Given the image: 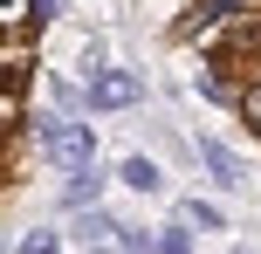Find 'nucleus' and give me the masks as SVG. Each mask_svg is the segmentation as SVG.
<instances>
[{
    "instance_id": "1",
    "label": "nucleus",
    "mask_w": 261,
    "mask_h": 254,
    "mask_svg": "<svg viewBox=\"0 0 261 254\" xmlns=\"http://www.w3.org/2000/svg\"><path fill=\"white\" fill-rule=\"evenodd\" d=\"M41 137H48V151H55L62 172H83V165L96 158V131H90V124H55V117H41Z\"/></svg>"
},
{
    "instance_id": "2",
    "label": "nucleus",
    "mask_w": 261,
    "mask_h": 254,
    "mask_svg": "<svg viewBox=\"0 0 261 254\" xmlns=\"http://www.w3.org/2000/svg\"><path fill=\"white\" fill-rule=\"evenodd\" d=\"M138 96H144L138 76H124V69H110V62L90 69V110H124V103H138Z\"/></svg>"
},
{
    "instance_id": "3",
    "label": "nucleus",
    "mask_w": 261,
    "mask_h": 254,
    "mask_svg": "<svg viewBox=\"0 0 261 254\" xmlns=\"http://www.w3.org/2000/svg\"><path fill=\"white\" fill-rule=\"evenodd\" d=\"M199 165H206V179H213L220 192H241V186H248V172H241V158H234V151L220 145V137H199Z\"/></svg>"
},
{
    "instance_id": "4",
    "label": "nucleus",
    "mask_w": 261,
    "mask_h": 254,
    "mask_svg": "<svg viewBox=\"0 0 261 254\" xmlns=\"http://www.w3.org/2000/svg\"><path fill=\"white\" fill-rule=\"evenodd\" d=\"M117 179H124L130 192H165V172H158V165L144 158V151H138V158H124V165H117Z\"/></svg>"
},
{
    "instance_id": "5",
    "label": "nucleus",
    "mask_w": 261,
    "mask_h": 254,
    "mask_svg": "<svg viewBox=\"0 0 261 254\" xmlns=\"http://www.w3.org/2000/svg\"><path fill=\"white\" fill-rule=\"evenodd\" d=\"M96 192H103V172H62V206H96Z\"/></svg>"
},
{
    "instance_id": "6",
    "label": "nucleus",
    "mask_w": 261,
    "mask_h": 254,
    "mask_svg": "<svg viewBox=\"0 0 261 254\" xmlns=\"http://www.w3.org/2000/svg\"><path fill=\"white\" fill-rule=\"evenodd\" d=\"M179 220H186V227H199V234H220V227H227V213H220L213 200H179Z\"/></svg>"
},
{
    "instance_id": "7",
    "label": "nucleus",
    "mask_w": 261,
    "mask_h": 254,
    "mask_svg": "<svg viewBox=\"0 0 261 254\" xmlns=\"http://www.w3.org/2000/svg\"><path fill=\"white\" fill-rule=\"evenodd\" d=\"M158 247H165V254H193V247H186V220H179V227H172V234H165Z\"/></svg>"
},
{
    "instance_id": "8",
    "label": "nucleus",
    "mask_w": 261,
    "mask_h": 254,
    "mask_svg": "<svg viewBox=\"0 0 261 254\" xmlns=\"http://www.w3.org/2000/svg\"><path fill=\"white\" fill-rule=\"evenodd\" d=\"M21 254H55V234H35V241H21Z\"/></svg>"
},
{
    "instance_id": "9",
    "label": "nucleus",
    "mask_w": 261,
    "mask_h": 254,
    "mask_svg": "<svg viewBox=\"0 0 261 254\" xmlns=\"http://www.w3.org/2000/svg\"><path fill=\"white\" fill-rule=\"evenodd\" d=\"M62 14V0H35V21H55Z\"/></svg>"
},
{
    "instance_id": "10",
    "label": "nucleus",
    "mask_w": 261,
    "mask_h": 254,
    "mask_svg": "<svg viewBox=\"0 0 261 254\" xmlns=\"http://www.w3.org/2000/svg\"><path fill=\"white\" fill-rule=\"evenodd\" d=\"M241 117H248L254 131H261V96H248V110H241Z\"/></svg>"
}]
</instances>
